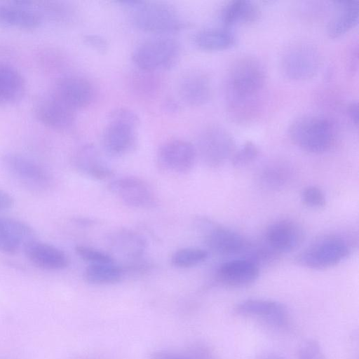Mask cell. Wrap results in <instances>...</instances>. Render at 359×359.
Instances as JSON below:
<instances>
[{
    "mask_svg": "<svg viewBox=\"0 0 359 359\" xmlns=\"http://www.w3.org/2000/svg\"><path fill=\"white\" fill-rule=\"evenodd\" d=\"M75 252L81 259L89 264L114 262V258L109 254L88 246L77 245Z\"/></svg>",
    "mask_w": 359,
    "mask_h": 359,
    "instance_id": "cell-33",
    "label": "cell"
},
{
    "mask_svg": "<svg viewBox=\"0 0 359 359\" xmlns=\"http://www.w3.org/2000/svg\"><path fill=\"white\" fill-rule=\"evenodd\" d=\"M320 66L318 50L311 44L299 42L289 46L280 58L283 74L294 81H304L313 78Z\"/></svg>",
    "mask_w": 359,
    "mask_h": 359,
    "instance_id": "cell-8",
    "label": "cell"
},
{
    "mask_svg": "<svg viewBox=\"0 0 359 359\" xmlns=\"http://www.w3.org/2000/svg\"><path fill=\"white\" fill-rule=\"evenodd\" d=\"M207 250L198 248H184L175 251L171 257V263L177 268L187 269L204 262L208 257Z\"/></svg>",
    "mask_w": 359,
    "mask_h": 359,
    "instance_id": "cell-30",
    "label": "cell"
},
{
    "mask_svg": "<svg viewBox=\"0 0 359 359\" xmlns=\"http://www.w3.org/2000/svg\"><path fill=\"white\" fill-rule=\"evenodd\" d=\"M25 90V83L20 73L12 66L0 63V104L20 100Z\"/></svg>",
    "mask_w": 359,
    "mask_h": 359,
    "instance_id": "cell-26",
    "label": "cell"
},
{
    "mask_svg": "<svg viewBox=\"0 0 359 359\" xmlns=\"http://www.w3.org/2000/svg\"><path fill=\"white\" fill-rule=\"evenodd\" d=\"M137 116L127 108H118L109 116L102 136L104 151L112 156H121L133 151L137 145Z\"/></svg>",
    "mask_w": 359,
    "mask_h": 359,
    "instance_id": "cell-3",
    "label": "cell"
},
{
    "mask_svg": "<svg viewBox=\"0 0 359 359\" xmlns=\"http://www.w3.org/2000/svg\"><path fill=\"white\" fill-rule=\"evenodd\" d=\"M304 204L312 208H321L326 205V198L323 191L315 186L304 188L301 194Z\"/></svg>",
    "mask_w": 359,
    "mask_h": 359,
    "instance_id": "cell-34",
    "label": "cell"
},
{
    "mask_svg": "<svg viewBox=\"0 0 359 359\" xmlns=\"http://www.w3.org/2000/svg\"><path fill=\"white\" fill-rule=\"evenodd\" d=\"M264 359H284V358H283L278 355H272L267 356V357L264 358Z\"/></svg>",
    "mask_w": 359,
    "mask_h": 359,
    "instance_id": "cell-40",
    "label": "cell"
},
{
    "mask_svg": "<svg viewBox=\"0 0 359 359\" xmlns=\"http://www.w3.org/2000/svg\"><path fill=\"white\" fill-rule=\"evenodd\" d=\"M155 359H191V358H189L187 357H182V356H180L177 355H176L174 354L160 353L158 355H156Z\"/></svg>",
    "mask_w": 359,
    "mask_h": 359,
    "instance_id": "cell-39",
    "label": "cell"
},
{
    "mask_svg": "<svg viewBox=\"0 0 359 359\" xmlns=\"http://www.w3.org/2000/svg\"><path fill=\"white\" fill-rule=\"evenodd\" d=\"M290 177V167L282 162H273L266 165L260 173L262 184L273 189L284 187Z\"/></svg>",
    "mask_w": 359,
    "mask_h": 359,
    "instance_id": "cell-29",
    "label": "cell"
},
{
    "mask_svg": "<svg viewBox=\"0 0 359 359\" xmlns=\"http://www.w3.org/2000/svg\"><path fill=\"white\" fill-rule=\"evenodd\" d=\"M288 133L297 147L311 154L328 151L337 137L334 123L328 117L316 114L303 115L294 119Z\"/></svg>",
    "mask_w": 359,
    "mask_h": 359,
    "instance_id": "cell-2",
    "label": "cell"
},
{
    "mask_svg": "<svg viewBox=\"0 0 359 359\" xmlns=\"http://www.w3.org/2000/svg\"><path fill=\"white\" fill-rule=\"evenodd\" d=\"M194 43L204 51H218L231 48L236 43L235 34L224 27H210L200 30L194 36Z\"/></svg>",
    "mask_w": 359,
    "mask_h": 359,
    "instance_id": "cell-25",
    "label": "cell"
},
{
    "mask_svg": "<svg viewBox=\"0 0 359 359\" xmlns=\"http://www.w3.org/2000/svg\"><path fill=\"white\" fill-rule=\"evenodd\" d=\"M346 112L351 121L356 127L358 126V104L351 102L346 107Z\"/></svg>",
    "mask_w": 359,
    "mask_h": 359,
    "instance_id": "cell-38",
    "label": "cell"
},
{
    "mask_svg": "<svg viewBox=\"0 0 359 359\" xmlns=\"http://www.w3.org/2000/svg\"><path fill=\"white\" fill-rule=\"evenodd\" d=\"M140 70L137 74L133 77V84L135 90L146 95L155 93L158 88V80L154 72Z\"/></svg>",
    "mask_w": 359,
    "mask_h": 359,
    "instance_id": "cell-32",
    "label": "cell"
},
{
    "mask_svg": "<svg viewBox=\"0 0 359 359\" xmlns=\"http://www.w3.org/2000/svg\"><path fill=\"white\" fill-rule=\"evenodd\" d=\"M234 310L238 315L259 317L276 325H284L287 319V311L285 305L270 299H245L237 304Z\"/></svg>",
    "mask_w": 359,
    "mask_h": 359,
    "instance_id": "cell-19",
    "label": "cell"
},
{
    "mask_svg": "<svg viewBox=\"0 0 359 359\" xmlns=\"http://www.w3.org/2000/svg\"><path fill=\"white\" fill-rule=\"evenodd\" d=\"M304 238L302 226L287 219L270 224L264 233V243L279 254L294 250L302 244Z\"/></svg>",
    "mask_w": 359,
    "mask_h": 359,
    "instance_id": "cell-11",
    "label": "cell"
},
{
    "mask_svg": "<svg viewBox=\"0 0 359 359\" xmlns=\"http://www.w3.org/2000/svg\"><path fill=\"white\" fill-rule=\"evenodd\" d=\"M298 359H326L318 341L309 339L304 342L298 352Z\"/></svg>",
    "mask_w": 359,
    "mask_h": 359,
    "instance_id": "cell-35",
    "label": "cell"
},
{
    "mask_svg": "<svg viewBox=\"0 0 359 359\" xmlns=\"http://www.w3.org/2000/svg\"><path fill=\"white\" fill-rule=\"evenodd\" d=\"M84 43L99 53H104L108 50L107 41L101 36L87 34L83 37Z\"/></svg>",
    "mask_w": 359,
    "mask_h": 359,
    "instance_id": "cell-36",
    "label": "cell"
},
{
    "mask_svg": "<svg viewBox=\"0 0 359 359\" xmlns=\"http://www.w3.org/2000/svg\"><path fill=\"white\" fill-rule=\"evenodd\" d=\"M178 91L187 104L198 107L206 104L212 96L211 83L208 75L201 70H191L180 79Z\"/></svg>",
    "mask_w": 359,
    "mask_h": 359,
    "instance_id": "cell-17",
    "label": "cell"
},
{
    "mask_svg": "<svg viewBox=\"0 0 359 359\" xmlns=\"http://www.w3.org/2000/svg\"><path fill=\"white\" fill-rule=\"evenodd\" d=\"M23 252L33 264L43 269L57 271L69 265L68 257L62 250L37 240L29 243Z\"/></svg>",
    "mask_w": 359,
    "mask_h": 359,
    "instance_id": "cell-21",
    "label": "cell"
},
{
    "mask_svg": "<svg viewBox=\"0 0 359 359\" xmlns=\"http://www.w3.org/2000/svg\"><path fill=\"white\" fill-rule=\"evenodd\" d=\"M352 243L347 236L330 233L320 236L301 252L296 258L298 264L313 269L334 266L351 254Z\"/></svg>",
    "mask_w": 359,
    "mask_h": 359,
    "instance_id": "cell-4",
    "label": "cell"
},
{
    "mask_svg": "<svg viewBox=\"0 0 359 359\" xmlns=\"http://www.w3.org/2000/svg\"><path fill=\"white\" fill-rule=\"evenodd\" d=\"M196 150L206 165L217 168L232 157L236 151L235 141L225 128L212 125L201 132Z\"/></svg>",
    "mask_w": 359,
    "mask_h": 359,
    "instance_id": "cell-7",
    "label": "cell"
},
{
    "mask_svg": "<svg viewBox=\"0 0 359 359\" xmlns=\"http://www.w3.org/2000/svg\"><path fill=\"white\" fill-rule=\"evenodd\" d=\"M123 270L114 263L89 264L85 269V280L93 284L114 283L121 280Z\"/></svg>",
    "mask_w": 359,
    "mask_h": 359,
    "instance_id": "cell-28",
    "label": "cell"
},
{
    "mask_svg": "<svg viewBox=\"0 0 359 359\" xmlns=\"http://www.w3.org/2000/svg\"><path fill=\"white\" fill-rule=\"evenodd\" d=\"M53 94L77 111L90 104L94 90L91 83L86 79L68 76L57 82Z\"/></svg>",
    "mask_w": 359,
    "mask_h": 359,
    "instance_id": "cell-15",
    "label": "cell"
},
{
    "mask_svg": "<svg viewBox=\"0 0 359 359\" xmlns=\"http://www.w3.org/2000/svg\"><path fill=\"white\" fill-rule=\"evenodd\" d=\"M74 164L79 171L95 180H103L114 175L113 170L93 144H85L76 151Z\"/></svg>",
    "mask_w": 359,
    "mask_h": 359,
    "instance_id": "cell-22",
    "label": "cell"
},
{
    "mask_svg": "<svg viewBox=\"0 0 359 359\" xmlns=\"http://www.w3.org/2000/svg\"><path fill=\"white\" fill-rule=\"evenodd\" d=\"M259 13V9L253 2L233 0L223 6L220 18L226 26H231L252 22L258 18Z\"/></svg>",
    "mask_w": 359,
    "mask_h": 359,
    "instance_id": "cell-27",
    "label": "cell"
},
{
    "mask_svg": "<svg viewBox=\"0 0 359 359\" xmlns=\"http://www.w3.org/2000/svg\"><path fill=\"white\" fill-rule=\"evenodd\" d=\"M107 243L114 252L130 259H138L147 245L141 235L128 229H115L109 233Z\"/></svg>",
    "mask_w": 359,
    "mask_h": 359,
    "instance_id": "cell-23",
    "label": "cell"
},
{
    "mask_svg": "<svg viewBox=\"0 0 359 359\" xmlns=\"http://www.w3.org/2000/svg\"><path fill=\"white\" fill-rule=\"evenodd\" d=\"M36 240L34 230L15 218L0 216V251L15 255Z\"/></svg>",
    "mask_w": 359,
    "mask_h": 359,
    "instance_id": "cell-12",
    "label": "cell"
},
{
    "mask_svg": "<svg viewBox=\"0 0 359 359\" xmlns=\"http://www.w3.org/2000/svg\"><path fill=\"white\" fill-rule=\"evenodd\" d=\"M133 8V22L145 32L163 36L177 32L184 27L177 11L166 3L140 1Z\"/></svg>",
    "mask_w": 359,
    "mask_h": 359,
    "instance_id": "cell-6",
    "label": "cell"
},
{
    "mask_svg": "<svg viewBox=\"0 0 359 359\" xmlns=\"http://www.w3.org/2000/svg\"><path fill=\"white\" fill-rule=\"evenodd\" d=\"M180 44L175 39L160 36L147 39L134 50L132 57L139 69L154 72L168 69L178 62Z\"/></svg>",
    "mask_w": 359,
    "mask_h": 359,
    "instance_id": "cell-5",
    "label": "cell"
},
{
    "mask_svg": "<svg viewBox=\"0 0 359 359\" xmlns=\"http://www.w3.org/2000/svg\"><path fill=\"white\" fill-rule=\"evenodd\" d=\"M266 81L265 68L257 58L243 56L229 67L224 83L226 109L236 123L252 122L260 114Z\"/></svg>",
    "mask_w": 359,
    "mask_h": 359,
    "instance_id": "cell-1",
    "label": "cell"
},
{
    "mask_svg": "<svg viewBox=\"0 0 359 359\" xmlns=\"http://www.w3.org/2000/svg\"><path fill=\"white\" fill-rule=\"evenodd\" d=\"M76 111L54 94L39 102L35 108L36 118L44 125L57 129H65L74 122Z\"/></svg>",
    "mask_w": 359,
    "mask_h": 359,
    "instance_id": "cell-16",
    "label": "cell"
},
{
    "mask_svg": "<svg viewBox=\"0 0 359 359\" xmlns=\"http://www.w3.org/2000/svg\"><path fill=\"white\" fill-rule=\"evenodd\" d=\"M204 240L210 250L226 256L245 254L251 245L240 233L212 224L205 230Z\"/></svg>",
    "mask_w": 359,
    "mask_h": 359,
    "instance_id": "cell-14",
    "label": "cell"
},
{
    "mask_svg": "<svg viewBox=\"0 0 359 359\" xmlns=\"http://www.w3.org/2000/svg\"><path fill=\"white\" fill-rule=\"evenodd\" d=\"M31 4L27 1L0 2V25L22 29L38 27L42 17L31 8Z\"/></svg>",
    "mask_w": 359,
    "mask_h": 359,
    "instance_id": "cell-20",
    "label": "cell"
},
{
    "mask_svg": "<svg viewBox=\"0 0 359 359\" xmlns=\"http://www.w3.org/2000/svg\"><path fill=\"white\" fill-rule=\"evenodd\" d=\"M334 11L327 25V33L332 38L339 37L353 28L358 22V1L334 2Z\"/></svg>",
    "mask_w": 359,
    "mask_h": 359,
    "instance_id": "cell-24",
    "label": "cell"
},
{
    "mask_svg": "<svg viewBox=\"0 0 359 359\" xmlns=\"http://www.w3.org/2000/svg\"><path fill=\"white\" fill-rule=\"evenodd\" d=\"M6 170L28 187L44 188L49 182L45 170L35 161L16 153H7L2 156Z\"/></svg>",
    "mask_w": 359,
    "mask_h": 359,
    "instance_id": "cell-13",
    "label": "cell"
},
{
    "mask_svg": "<svg viewBox=\"0 0 359 359\" xmlns=\"http://www.w3.org/2000/svg\"><path fill=\"white\" fill-rule=\"evenodd\" d=\"M197 153L196 147L183 140H171L161 144L157 151V163L161 170L185 174L193 168Z\"/></svg>",
    "mask_w": 359,
    "mask_h": 359,
    "instance_id": "cell-9",
    "label": "cell"
},
{
    "mask_svg": "<svg viewBox=\"0 0 359 359\" xmlns=\"http://www.w3.org/2000/svg\"><path fill=\"white\" fill-rule=\"evenodd\" d=\"M259 275V267L251 260L239 258L219 265L216 276L222 283L231 287H243L255 282Z\"/></svg>",
    "mask_w": 359,
    "mask_h": 359,
    "instance_id": "cell-18",
    "label": "cell"
},
{
    "mask_svg": "<svg viewBox=\"0 0 359 359\" xmlns=\"http://www.w3.org/2000/svg\"><path fill=\"white\" fill-rule=\"evenodd\" d=\"M258 155L257 146L253 142L248 141L234 151L231 157L232 165L236 168L245 167L252 163Z\"/></svg>",
    "mask_w": 359,
    "mask_h": 359,
    "instance_id": "cell-31",
    "label": "cell"
},
{
    "mask_svg": "<svg viewBox=\"0 0 359 359\" xmlns=\"http://www.w3.org/2000/svg\"><path fill=\"white\" fill-rule=\"evenodd\" d=\"M109 191L125 205L135 208H150L156 204V196L150 186L143 180L126 176L111 181Z\"/></svg>",
    "mask_w": 359,
    "mask_h": 359,
    "instance_id": "cell-10",
    "label": "cell"
},
{
    "mask_svg": "<svg viewBox=\"0 0 359 359\" xmlns=\"http://www.w3.org/2000/svg\"><path fill=\"white\" fill-rule=\"evenodd\" d=\"M13 205V198L8 193L0 189V211L8 210Z\"/></svg>",
    "mask_w": 359,
    "mask_h": 359,
    "instance_id": "cell-37",
    "label": "cell"
}]
</instances>
